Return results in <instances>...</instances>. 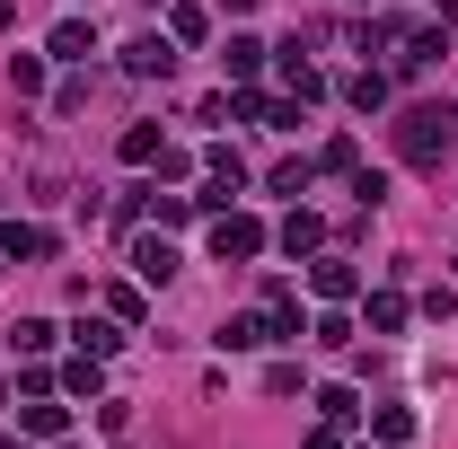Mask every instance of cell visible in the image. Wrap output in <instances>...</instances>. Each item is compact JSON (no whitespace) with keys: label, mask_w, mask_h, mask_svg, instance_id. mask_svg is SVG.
<instances>
[{"label":"cell","mask_w":458,"mask_h":449,"mask_svg":"<svg viewBox=\"0 0 458 449\" xmlns=\"http://www.w3.org/2000/svg\"><path fill=\"white\" fill-rule=\"evenodd\" d=\"M397 159L405 168H441V159H450V114L441 106H405L397 114Z\"/></svg>","instance_id":"6da1fadb"},{"label":"cell","mask_w":458,"mask_h":449,"mask_svg":"<svg viewBox=\"0 0 458 449\" xmlns=\"http://www.w3.org/2000/svg\"><path fill=\"white\" fill-rule=\"evenodd\" d=\"M265 247H274V238H265L256 212H212V256H221V265H256Z\"/></svg>","instance_id":"7a4b0ae2"},{"label":"cell","mask_w":458,"mask_h":449,"mask_svg":"<svg viewBox=\"0 0 458 449\" xmlns=\"http://www.w3.org/2000/svg\"><path fill=\"white\" fill-rule=\"evenodd\" d=\"M123 71H132V80H168L176 71V36H159V27L132 36V45H123Z\"/></svg>","instance_id":"3957f363"},{"label":"cell","mask_w":458,"mask_h":449,"mask_svg":"<svg viewBox=\"0 0 458 449\" xmlns=\"http://www.w3.org/2000/svg\"><path fill=\"white\" fill-rule=\"evenodd\" d=\"M221 352H256V343H274V318H265V309H238V318H221Z\"/></svg>","instance_id":"277c9868"},{"label":"cell","mask_w":458,"mask_h":449,"mask_svg":"<svg viewBox=\"0 0 458 449\" xmlns=\"http://www.w3.org/2000/svg\"><path fill=\"white\" fill-rule=\"evenodd\" d=\"M283 89H291V106H309V97H327V71L300 54V45H283Z\"/></svg>","instance_id":"5b68a950"},{"label":"cell","mask_w":458,"mask_h":449,"mask_svg":"<svg viewBox=\"0 0 458 449\" xmlns=\"http://www.w3.org/2000/svg\"><path fill=\"white\" fill-rule=\"evenodd\" d=\"M45 54H54V62H89V54H98V18H62Z\"/></svg>","instance_id":"8992f818"},{"label":"cell","mask_w":458,"mask_h":449,"mask_svg":"<svg viewBox=\"0 0 458 449\" xmlns=\"http://www.w3.org/2000/svg\"><path fill=\"white\" fill-rule=\"evenodd\" d=\"M274 238H283V256H318V247H327V221H318V212L300 203V212H291V221L274 229Z\"/></svg>","instance_id":"52a82bcc"},{"label":"cell","mask_w":458,"mask_h":449,"mask_svg":"<svg viewBox=\"0 0 458 449\" xmlns=\"http://www.w3.org/2000/svg\"><path fill=\"white\" fill-rule=\"evenodd\" d=\"M229 80H238V89H247V80H256V71H265V62H274V45H265V36H229Z\"/></svg>","instance_id":"ba28073f"},{"label":"cell","mask_w":458,"mask_h":449,"mask_svg":"<svg viewBox=\"0 0 458 449\" xmlns=\"http://www.w3.org/2000/svg\"><path fill=\"white\" fill-rule=\"evenodd\" d=\"M309 291H318V300H352V291H361V274H352L344 256H327V265H309Z\"/></svg>","instance_id":"9c48e42d"},{"label":"cell","mask_w":458,"mask_h":449,"mask_svg":"<svg viewBox=\"0 0 458 449\" xmlns=\"http://www.w3.org/2000/svg\"><path fill=\"white\" fill-rule=\"evenodd\" d=\"M132 274H141L150 291H159V282L176 274V247H168V238H141V247H132Z\"/></svg>","instance_id":"30bf717a"},{"label":"cell","mask_w":458,"mask_h":449,"mask_svg":"<svg viewBox=\"0 0 458 449\" xmlns=\"http://www.w3.org/2000/svg\"><path fill=\"white\" fill-rule=\"evenodd\" d=\"M432 54H441V36L423 27V36H405V45H397V62H388V71H397V80H423V71H432Z\"/></svg>","instance_id":"8fae6325"},{"label":"cell","mask_w":458,"mask_h":449,"mask_svg":"<svg viewBox=\"0 0 458 449\" xmlns=\"http://www.w3.org/2000/svg\"><path fill=\"white\" fill-rule=\"evenodd\" d=\"M0 247L36 265V256H54V229H36V221H9V229H0Z\"/></svg>","instance_id":"7c38bea8"},{"label":"cell","mask_w":458,"mask_h":449,"mask_svg":"<svg viewBox=\"0 0 458 449\" xmlns=\"http://www.w3.org/2000/svg\"><path fill=\"white\" fill-rule=\"evenodd\" d=\"M405 291H370V335H405Z\"/></svg>","instance_id":"4fadbf2b"},{"label":"cell","mask_w":458,"mask_h":449,"mask_svg":"<svg viewBox=\"0 0 458 449\" xmlns=\"http://www.w3.org/2000/svg\"><path fill=\"white\" fill-rule=\"evenodd\" d=\"M370 441H379V449H405V441H414V414H405V405H379V414H370Z\"/></svg>","instance_id":"5bb4252c"},{"label":"cell","mask_w":458,"mask_h":449,"mask_svg":"<svg viewBox=\"0 0 458 449\" xmlns=\"http://www.w3.org/2000/svg\"><path fill=\"white\" fill-rule=\"evenodd\" d=\"M203 176H212V185H229V194H238V185H247V159H238L229 141H212V150H203Z\"/></svg>","instance_id":"9a60e30c"},{"label":"cell","mask_w":458,"mask_h":449,"mask_svg":"<svg viewBox=\"0 0 458 449\" xmlns=\"http://www.w3.org/2000/svg\"><path fill=\"white\" fill-rule=\"evenodd\" d=\"M159 150H168L159 123H132V132H123V168H159Z\"/></svg>","instance_id":"2e32d148"},{"label":"cell","mask_w":458,"mask_h":449,"mask_svg":"<svg viewBox=\"0 0 458 449\" xmlns=\"http://www.w3.org/2000/svg\"><path fill=\"white\" fill-rule=\"evenodd\" d=\"M168 36H176V45H203V36H212V9L176 0V9H168Z\"/></svg>","instance_id":"e0dca14e"},{"label":"cell","mask_w":458,"mask_h":449,"mask_svg":"<svg viewBox=\"0 0 458 449\" xmlns=\"http://www.w3.org/2000/svg\"><path fill=\"white\" fill-rule=\"evenodd\" d=\"M54 318H18V326H9V343H18V352H27V361H36V352H54Z\"/></svg>","instance_id":"ac0fdd59"},{"label":"cell","mask_w":458,"mask_h":449,"mask_svg":"<svg viewBox=\"0 0 458 449\" xmlns=\"http://www.w3.org/2000/svg\"><path fill=\"white\" fill-rule=\"evenodd\" d=\"M114 343H123V318H80V352H98V361H106Z\"/></svg>","instance_id":"d6986e66"},{"label":"cell","mask_w":458,"mask_h":449,"mask_svg":"<svg viewBox=\"0 0 458 449\" xmlns=\"http://www.w3.org/2000/svg\"><path fill=\"white\" fill-rule=\"evenodd\" d=\"M344 97H352L361 114H379V106H388V71H361V80H344Z\"/></svg>","instance_id":"ffe728a7"},{"label":"cell","mask_w":458,"mask_h":449,"mask_svg":"<svg viewBox=\"0 0 458 449\" xmlns=\"http://www.w3.org/2000/svg\"><path fill=\"white\" fill-rule=\"evenodd\" d=\"M18 432H45V441H54V432H62V405H54V396H27V405H18Z\"/></svg>","instance_id":"44dd1931"},{"label":"cell","mask_w":458,"mask_h":449,"mask_svg":"<svg viewBox=\"0 0 458 449\" xmlns=\"http://www.w3.org/2000/svg\"><path fill=\"white\" fill-rule=\"evenodd\" d=\"M318 414H327V423H335V432H344V423L361 414V396H352V388H344V379H335V388H318Z\"/></svg>","instance_id":"7402d4cb"},{"label":"cell","mask_w":458,"mask_h":449,"mask_svg":"<svg viewBox=\"0 0 458 449\" xmlns=\"http://www.w3.org/2000/svg\"><path fill=\"white\" fill-rule=\"evenodd\" d=\"M62 388H71V396H98V388H106V370H98V352H80V361L62 370Z\"/></svg>","instance_id":"603a6c76"},{"label":"cell","mask_w":458,"mask_h":449,"mask_svg":"<svg viewBox=\"0 0 458 449\" xmlns=\"http://www.w3.org/2000/svg\"><path fill=\"white\" fill-rule=\"evenodd\" d=\"M318 168H335V176H352V168H361V141H352V132H335V141H327V150H318Z\"/></svg>","instance_id":"cb8c5ba5"},{"label":"cell","mask_w":458,"mask_h":449,"mask_svg":"<svg viewBox=\"0 0 458 449\" xmlns=\"http://www.w3.org/2000/svg\"><path fill=\"white\" fill-rule=\"evenodd\" d=\"M9 89L36 97V89H45V62H36V54H9Z\"/></svg>","instance_id":"d4e9b609"},{"label":"cell","mask_w":458,"mask_h":449,"mask_svg":"<svg viewBox=\"0 0 458 449\" xmlns=\"http://www.w3.org/2000/svg\"><path fill=\"white\" fill-rule=\"evenodd\" d=\"M309 176H318V159H283L274 168V194H309Z\"/></svg>","instance_id":"484cf974"},{"label":"cell","mask_w":458,"mask_h":449,"mask_svg":"<svg viewBox=\"0 0 458 449\" xmlns=\"http://www.w3.org/2000/svg\"><path fill=\"white\" fill-rule=\"evenodd\" d=\"M309 335H318V343H327V352H335V343H352V318H344V309H327V318H318Z\"/></svg>","instance_id":"4316f807"},{"label":"cell","mask_w":458,"mask_h":449,"mask_svg":"<svg viewBox=\"0 0 458 449\" xmlns=\"http://www.w3.org/2000/svg\"><path fill=\"white\" fill-rule=\"evenodd\" d=\"M150 212H159V229H176L185 212H194V203H185V194H159V185H150Z\"/></svg>","instance_id":"83f0119b"},{"label":"cell","mask_w":458,"mask_h":449,"mask_svg":"<svg viewBox=\"0 0 458 449\" xmlns=\"http://www.w3.org/2000/svg\"><path fill=\"white\" fill-rule=\"evenodd\" d=\"M265 396H300V361H274L265 370Z\"/></svg>","instance_id":"f1b7e54d"},{"label":"cell","mask_w":458,"mask_h":449,"mask_svg":"<svg viewBox=\"0 0 458 449\" xmlns=\"http://www.w3.org/2000/svg\"><path fill=\"white\" fill-rule=\"evenodd\" d=\"M309 449H335V423H327V432H309Z\"/></svg>","instance_id":"f546056e"},{"label":"cell","mask_w":458,"mask_h":449,"mask_svg":"<svg viewBox=\"0 0 458 449\" xmlns=\"http://www.w3.org/2000/svg\"><path fill=\"white\" fill-rule=\"evenodd\" d=\"M441 27H458V0H441Z\"/></svg>","instance_id":"4dcf8cb0"},{"label":"cell","mask_w":458,"mask_h":449,"mask_svg":"<svg viewBox=\"0 0 458 449\" xmlns=\"http://www.w3.org/2000/svg\"><path fill=\"white\" fill-rule=\"evenodd\" d=\"M0 449H18V441H9V432H0Z\"/></svg>","instance_id":"1f68e13d"},{"label":"cell","mask_w":458,"mask_h":449,"mask_svg":"<svg viewBox=\"0 0 458 449\" xmlns=\"http://www.w3.org/2000/svg\"><path fill=\"white\" fill-rule=\"evenodd\" d=\"M150 9H168V0H150Z\"/></svg>","instance_id":"d6a6232c"},{"label":"cell","mask_w":458,"mask_h":449,"mask_svg":"<svg viewBox=\"0 0 458 449\" xmlns=\"http://www.w3.org/2000/svg\"><path fill=\"white\" fill-rule=\"evenodd\" d=\"M0 265H9V247H0Z\"/></svg>","instance_id":"836d02e7"}]
</instances>
